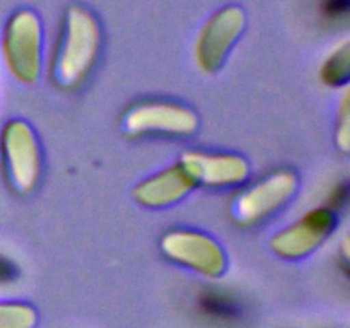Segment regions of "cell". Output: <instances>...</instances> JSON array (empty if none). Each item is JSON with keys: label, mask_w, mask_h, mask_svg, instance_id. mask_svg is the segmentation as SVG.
I'll return each mask as SVG.
<instances>
[{"label": "cell", "mask_w": 350, "mask_h": 328, "mask_svg": "<svg viewBox=\"0 0 350 328\" xmlns=\"http://www.w3.org/2000/svg\"><path fill=\"white\" fill-rule=\"evenodd\" d=\"M101 50V26L88 7L70 5L65 12L60 40L51 64L58 87L74 89L89 77Z\"/></svg>", "instance_id": "1"}, {"label": "cell", "mask_w": 350, "mask_h": 328, "mask_svg": "<svg viewBox=\"0 0 350 328\" xmlns=\"http://www.w3.org/2000/svg\"><path fill=\"white\" fill-rule=\"evenodd\" d=\"M2 53L7 70L21 84H34L43 72V26L33 10H17L5 24Z\"/></svg>", "instance_id": "2"}, {"label": "cell", "mask_w": 350, "mask_h": 328, "mask_svg": "<svg viewBox=\"0 0 350 328\" xmlns=\"http://www.w3.org/2000/svg\"><path fill=\"white\" fill-rule=\"evenodd\" d=\"M3 167L14 191L27 195L38 187L43 173V156L36 132L24 120H10L0 133Z\"/></svg>", "instance_id": "3"}, {"label": "cell", "mask_w": 350, "mask_h": 328, "mask_svg": "<svg viewBox=\"0 0 350 328\" xmlns=\"http://www.w3.org/2000/svg\"><path fill=\"white\" fill-rule=\"evenodd\" d=\"M246 26L245 10L238 5L219 9L208 17L198 33L193 48V58L198 70L215 74L228 60Z\"/></svg>", "instance_id": "4"}, {"label": "cell", "mask_w": 350, "mask_h": 328, "mask_svg": "<svg viewBox=\"0 0 350 328\" xmlns=\"http://www.w3.org/2000/svg\"><path fill=\"white\" fill-rule=\"evenodd\" d=\"M161 251L171 262L217 279L228 269V255L214 238L191 229H173L161 238Z\"/></svg>", "instance_id": "5"}, {"label": "cell", "mask_w": 350, "mask_h": 328, "mask_svg": "<svg viewBox=\"0 0 350 328\" xmlns=\"http://www.w3.org/2000/svg\"><path fill=\"white\" fill-rule=\"evenodd\" d=\"M299 180L291 169H279L250 187L232 204V215L241 226H253L275 214L296 195Z\"/></svg>", "instance_id": "6"}, {"label": "cell", "mask_w": 350, "mask_h": 328, "mask_svg": "<svg viewBox=\"0 0 350 328\" xmlns=\"http://www.w3.org/2000/svg\"><path fill=\"white\" fill-rule=\"evenodd\" d=\"M123 128L129 135L163 133L188 137L197 132L198 116L191 108L170 101H146L132 106L123 115Z\"/></svg>", "instance_id": "7"}, {"label": "cell", "mask_w": 350, "mask_h": 328, "mask_svg": "<svg viewBox=\"0 0 350 328\" xmlns=\"http://www.w3.org/2000/svg\"><path fill=\"white\" fill-rule=\"evenodd\" d=\"M337 214L332 207H317L270 239V249L284 260H301L317 251L334 232Z\"/></svg>", "instance_id": "8"}, {"label": "cell", "mask_w": 350, "mask_h": 328, "mask_svg": "<svg viewBox=\"0 0 350 328\" xmlns=\"http://www.w3.org/2000/svg\"><path fill=\"white\" fill-rule=\"evenodd\" d=\"M180 164L197 187L231 188L245 183L250 176L248 161L238 154L190 150L181 156Z\"/></svg>", "instance_id": "9"}, {"label": "cell", "mask_w": 350, "mask_h": 328, "mask_svg": "<svg viewBox=\"0 0 350 328\" xmlns=\"http://www.w3.org/2000/svg\"><path fill=\"white\" fill-rule=\"evenodd\" d=\"M197 187L180 163L140 181L132 190L133 200L146 208H166L183 200Z\"/></svg>", "instance_id": "10"}, {"label": "cell", "mask_w": 350, "mask_h": 328, "mask_svg": "<svg viewBox=\"0 0 350 328\" xmlns=\"http://www.w3.org/2000/svg\"><path fill=\"white\" fill-rule=\"evenodd\" d=\"M350 77V46L347 41L334 48L320 67V81L328 87L347 85Z\"/></svg>", "instance_id": "11"}, {"label": "cell", "mask_w": 350, "mask_h": 328, "mask_svg": "<svg viewBox=\"0 0 350 328\" xmlns=\"http://www.w3.org/2000/svg\"><path fill=\"white\" fill-rule=\"evenodd\" d=\"M36 311L26 303L0 301V328H34Z\"/></svg>", "instance_id": "12"}, {"label": "cell", "mask_w": 350, "mask_h": 328, "mask_svg": "<svg viewBox=\"0 0 350 328\" xmlns=\"http://www.w3.org/2000/svg\"><path fill=\"white\" fill-rule=\"evenodd\" d=\"M200 308L205 316L217 321H231L239 316V306L234 299L219 292H207L202 296Z\"/></svg>", "instance_id": "13"}, {"label": "cell", "mask_w": 350, "mask_h": 328, "mask_svg": "<svg viewBox=\"0 0 350 328\" xmlns=\"http://www.w3.org/2000/svg\"><path fill=\"white\" fill-rule=\"evenodd\" d=\"M337 144L344 152L349 150L350 144V113H349V91L345 89L344 98L340 102V115H338V128H337Z\"/></svg>", "instance_id": "14"}, {"label": "cell", "mask_w": 350, "mask_h": 328, "mask_svg": "<svg viewBox=\"0 0 350 328\" xmlns=\"http://www.w3.org/2000/svg\"><path fill=\"white\" fill-rule=\"evenodd\" d=\"M17 277V269L9 258L0 256V282H10Z\"/></svg>", "instance_id": "15"}, {"label": "cell", "mask_w": 350, "mask_h": 328, "mask_svg": "<svg viewBox=\"0 0 350 328\" xmlns=\"http://www.w3.org/2000/svg\"><path fill=\"white\" fill-rule=\"evenodd\" d=\"M347 5H349V0H327V3H325V10H327L328 14H332V16H335V14H344L345 10H347Z\"/></svg>", "instance_id": "16"}]
</instances>
